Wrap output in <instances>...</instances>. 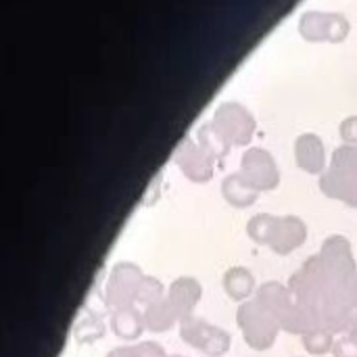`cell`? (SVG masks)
I'll use <instances>...</instances> for the list:
<instances>
[{"label": "cell", "instance_id": "1", "mask_svg": "<svg viewBox=\"0 0 357 357\" xmlns=\"http://www.w3.org/2000/svg\"><path fill=\"white\" fill-rule=\"evenodd\" d=\"M247 232L255 243L270 247L278 255L293 253L307 238V226L297 215L278 218L270 213H259L249 222Z\"/></svg>", "mask_w": 357, "mask_h": 357}, {"label": "cell", "instance_id": "2", "mask_svg": "<svg viewBox=\"0 0 357 357\" xmlns=\"http://www.w3.org/2000/svg\"><path fill=\"white\" fill-rule=\"evenodd\" d=\"M257 301L272 312L280 328L293 335H307L320 328L318 320L297 301L293 291L280 282H266L257 289Z\"/></svg>", "mask_w": 357, "mask_h": 357}, {"label": "cell", "instance_id": "3", "mask_svg": "<svg viewBox=\"0 0 357 357\" xmlns=\"http://www.w3.org/2000/svg\"><path fill=\"white\" fill-rule=\"evenodd\" d=\"M236 322H238V328L243 331L245 343L255 351L270 349L280 333L278 320L257 299L245 301L243 305H238Z\"/></svg>", "mask_w": 357, "mask_h": 357}, {"label": "cell", "instance_id": "4", "mask_svg": "<svg viewBox=\"0 0 357 357\" xmlns=\"http://www.w3.org/2000/svg\"><path fill=\"white\" fill-rule=\"evenodd\" d=\"M213 128L230 146H245L255 132V119L241 102H222L213 115Z\"/></svg>", "mask_w": 357, "mask_h": 357}, {"label": "cell", "instance_id": "5", "mask_svg": "<svg viewBox=\"0 0 357 357\" xmlns=\"http://www.w3.org/2000/svg\"><path fill=\"white\" fill-rule=\"evenodd\" d=\"M180 337L192 345L195 349L203 351L205 356L209 357H220L224 356L230 349V335L220 328L209 324L203 318H186L180 322Z\"/></svg>", "mask_w": 357, "mask_h": 357}, {"label": "cell", "instance_id": "6", "mask_svg": "<svg viewBox=\"0 0 357 357\" xmlns=\"http://www.w3.org/2000/svg\"><path fill=\"white\" fill-rule=\"evenodd\" d=\"M349 29V21L341 13L307 10L299 19V33L307 42H343Z\"/></svg>", "mask_w": 357, "mask_h": 357}, {"label": "cell", "instance_id": "7", "mask_svg": "<svg viewBox=\"0 0 357 357\" xmlns=\"http://www.w3.org/2000/svg\"><path fill=\"white\" fill-rule=\"evenodd\" d=\"M142 280L144 276L138 266L128 261L117 264L107 282V305L115 312L123 307H134Z\"/></svg>", "mask_w": 357, "mask_h": 357}, {"label": "cell", "instance_id": "8", "mask_svg": "<svg viewBox=\"0 0 357 357\" xmlns=\"http://www.w3.org/2000/svg\"><path fill=\"white\" fill-rule=\"evenodd\" d=\"M241 174L243 178L257 190H274L280 182V172L274 157L259 146L245 151L241 159Z\"/></svg>", "mask_w": 357, "mask_h": 357}, {"label": "cell", "instance_id": "9", "mask_svg": "<svg viewBox=\"0 0 357 357\" xmlns=\"http://www.w3.org/2000/svg\"><path fill=\"white\" fill-rule=\"evenodd\" d=\"M318 259L322 261L324 270L341 284H349L356 276V261L351 255V245L345 236H328L320 249Z\"/></svg>", "mask_w": 357, "mask_h": 357}, {"label": "cell", "instance_id": "10", "mask_svg": "<svg viewBox=\"0 0 357 357\" xmlns=\"http://www.w3.org/2000/svg\"><path fill=\"white\" fill-rule=\"evenodd\" d=\"M174 159L178 167L182 169V174L192 182H209L213 178L215 159L192 138H186L184 142H180Z\"/></svg>", "mask_w": 357, "mask_h": 357}, {"label": "cell", "instance_id": "11", "mask_svg": "<svg viewBox=\"0 0 357 357\" xmlns=\"http://www.w3.org/2000/svg\"><path fill=\"white\" fill-rule=\"evenodd\" d=\"M295 161L307 174H324L326 167V149L320 136L316 134H301L295 140Z\"/></svg>", "mask_w": 357, "mask_h": 357}, {"label": "cell", "instance_id": "12", "mask_svg": "<svg viewBox=\"0 0 357 357\" xmlns=\"http://www.w3.org/2000/svg\"><path fill=\"white\" fill-rule=\"evenodd\" d=\"M201 295H203L201 284L195 278H190V276H182V278H178V280L172 282L169 293H167V299L172 301L174 310L178 312L180 322L192 316V312H195Z\"/></svg>", "mask_w": 357, "mask_h": 357}, {"label": "cell", "instance_id": "13", "mask_svg": "<svg viewBox=\"0 0 357 357\" xmlns=\"http://www.w3.org/2000/svg\"><path fill=\"white\" fill-rule=\"evenodd\" d=\"M320 188L326 197L343 201L351 207H357V178H349V176L331 167L326 174H322Z\"/></svg>", "mask_w": 357, "mask_h": 357}, {"label": "cell", "instance_id": "14", "mask_svg": "<svg viewBox=\"0 0 357 357\" xmlns=\"http://www.w3.org/2000/svg\"><path fill=\"white\" fill-rule=\"evenodd\" d=\"M111 328H113V333L119 339H123V341H136V339H140L142 331L146 328L144 314H140L136 307L117 310L111 316Z\"/></svg>", "mask_w": 357, "mask_h": 357}, {"label": "cell", "instance_id": "15", "mask_svg": "<svg viewBox=\"0 0 357 357\" xmlns=\"http://www.w3.org/2000/svg\"><path fill=\"white\" fill-rule=\"evenodd\" d=\"M222 192H224V199L232 205V207H238V209H245L249 205H253L257 201V190L243 178V174H232L224 180L222 184Z\"/></svg>", "mask_w": 357, "mask_h": 357}, {"label": "cell", "instance_id": "16", "mask_svg": "<svg viewBox=\"0 0 357 357\" xmlns=\"http://www.w3.org/2000/svg\"><path fill=\"white\" fill-rule=\"evenodd\" d=\"M176 322H180V316H178V312L174 310V305H172V301L167 297H161L159 301H155L153 305H149L144 310V324L153 333L169 331Z\"/></svg>", "mask_w": 357, "mask_h": 357}, {"label": "cell", "instance_id": "17", "mask_svg": "<svg viewBox=\"0 0 357 357\" xmlns=\"http://www.w3.org/2000/svg\"><path fill=\"white\" fill-rule=\"evenodd\" d=\"M224 291L234 301H245L255 291V278L247 268H230L224 274Z\"/></svg>", "mask_w": 357, "mask_h": 357}, {"label": "cell", "instance_id": "18", "mask_svg": "<svg viewBox=\"0 0 357 357\" xmlns=\"http://www.w3.org/2000/svg\"><path fill=\"white\" fill-rule=\"evenodd\" d=\"M197 136H199V144H201L215 161H218V159H224V157L228 155V151L232 149V146L218 134V130L213 128V123L201 126L199 132H197Z\"/></svg>", "mask_w": 357, "mask_h": 357}, {"label": "cell", "instance_id": "19", "mask_svg": "<svg viewBox=\"0 0 357 357\" xmlns=\"http://www.w3.org/2000/svg\"><path fill=\"white\" fill-rule=\"evenodd\" d=\"M333 345H335L333 333H328L326 328H316V331L303 335V347L312 356H324V354L333 351Z\"/></svg>", "mask_w": 357, "mask_h": 357}, {"label": "cell", "instance_id": "20", "mask_svg": "<svg viewBox=\"0 0 357 357\" xmlns=\"http://www.w3.org/2000/svg\"><path fill=\"white\" fill-rule=\"evenodd\" d=\"M333 169L349 176V178H357V146L354 144H345L341 149L335 151L333 155Z\"/></svg>", "mask_w": 357, "mask_h": 357}, {"label": "cell", "instance_id": "21", "mask_svg": "<svg viewBox=\"0 0 357 357\" xmlns=\"http://www.w3.org/2000/svg\"><path fill=\"white\" fill-rule=\"evenodd\" d=\"M161 297H165V295H163V284H161L157 278L144 276V280H142V284H140V291H138V297H136V303H138V305H144V310H146L149 305H153V303L159 301Z\"/></svg>", "mask_w": 357, "mask_h": 357}, {"label": "cell", "instance_id": "22", "mask_svg": "<svg viewBox=\"0 0 357 357\" xmlns=\"http://www.w3.org/2000/svg\"><path fill=\"white\" fill-rule=\"evenodd\" d=\"M335 357H357V339L351 335H345V337H339L333 345V351Z\"/></svg>", "mask_w": 357, "mask_h": 357}, {"label": "cell", "instance_id": "23", "mask_svg": "<svg viewBox=\"0 0 357 357\" xmlns=\"http://www.w3.org/2000/svg\"><path fill=\"white\" fill-rule=\"evenodd\" d=\"M341 138H343L347 144L357 146V115L347 117V119L341 123Z\"/></svg>", "mask_w": 357, "mask_h": 357}, {"label": "cell", "instance_id": "24", "mask_svg": "<svg viewBox=\"0 0 357 357\" xmlns=\"http://www.w3.org/2000/svg\"><path fill=\"white\" fill-rule=\"evenodd\" d=\"M107 357H142L140 354V347H119V349H113Z\"/></svg>", "mask_w": 357, "mask_h": 357}, {"label": "cell", "instance_id": "25", "mask_svg": "<svg viewBox=\"0 0 357 357\" xmlns=\"http://www.w3.org/2000/svg\"><path fill=\"white\" fill-rule=\"evenodd\" d=\"M347 299H349L351 307L357 310V274L349 280V284H347Z\"/></svg>", "mask_w": 357, "mask_h": 357}, {"label": "cell", "instance_id": "26", "mask_svg": "<svg viewBox=\"0 0 357 357\" xmlns=\"http://www.w3.org/2000/svg\"><path fill=\"white\" fill-rule=\"evenodd\" d=\"M345 333L357 339V310H354V314H351V320H349V324H347V331H345Z\"/></svg>", "mask_w": 357, "mask_h": 357}, {"label": "cell", "instance_id": "27", "mask_svg": "<svg viewBox=\"0 0 357 357\" xmlns=\"http://www.w3.org/2000/svg\"><path fill=\"white\" fill-rule=\"evenodd\" d=\"M174 357H180V356H174Z\"/></svg>", "mask_w": 357, "mask_h": 357}]
</instances>
